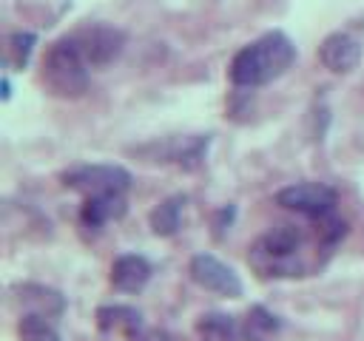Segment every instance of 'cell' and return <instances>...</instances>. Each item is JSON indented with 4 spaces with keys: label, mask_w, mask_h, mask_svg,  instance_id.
<instances>
[{
    "label": "cell",
    "mask_w": 364,
    "mask_h": 341,
    "mask_svg": "<svg viewBox=\"0 0 364 341\" xmlns=\"http://www.w3.org/2000/svg\"><path fill=\"white\" fill-rule=\"evenodd\" d=\"M196 335L199 341H236V324L230 315L208 313L196 321Z\"/></svg>",
    "instance_id": "cell-16"
},
{
    "label": "cell",
    "mask_w": 364,
    "mask_h": 341,
    "mask_svg": "<svg viewBox=\"0 0 364 341\" xmlns=\"http://www.w3.org/2000/svg\"><path fill=\"white\" fill-rule=\"evenodd\" d=\"M336 199H338L336 190L324 182H299V185H287L276 193V205L296 210L301 216H310V219L330 216L336 207Z\"/></svg>",
    "instance_id": "cell-6"
},
{
    "label": "cell",
    "mask_w": 364,
    "mask_h": 341,
    "mask_svg": "<svg viewBox=\"0 0 364 341\" xmlns=\"http://www.w3.org/2000/svg\"><path fill=\"white\" fill-rule=\"evenodd\" d=\"M318 60L336 74H347L361 63V40L350 31H333L318 45Z\"/></svg>",
    "instance_id": "cell-9"
},
{
    "label": "cell",
    "mask_w": 364,
    "mask_h": 341,
    "mask_svg": "<svg viewBox=\"0 0 364 341\" xmlns=\"http://www.w3.org/2000/svg\"><path fill=\"white\" fill-rule=\"evenodd\" d=\"M128 341H171V338H168V332H162V330H156V327L139 324L136 330L128 332Z\"/></svg>",
    "instance_id": "cell-19"
},
{
    "label": "cell",
    "mask_w": 364,
    "mask_h": 341,
    "mask_svg": "<svg viewBox=\"0 0 364 341\" xmlns=\"http://www.w3.org/2000/svg\"><path fill=\"white\" fill-rule=\"evenodd\" d=\"M17 293H20V296H17L20 304H26L28 313H34V315L51 318V315H60V313L65 310L63 296H60L57 290H51V287H43V284H23Z\"/></svg>",
    "instance_id": "cell-12"
},
{
    "label": "cell",
    "mask_w": 364,
    "mask_h": 341,
    "mask_svg": "<svg viewBox=\"0 0 364 341\" xmlns=\"http://www.w3.org/2000/svg\"><path fill=\"white\" fill-rule=\"evenodd\" d=\"M208 136H168V139H159V142H148L142 148H136L139 156H145L148 162H171V165H179L185 170H193L205 162V153H208Z\"/></svg>",
    "instance_id": "cell-5"
},
{
    "label": "cell",
    "mask_w": 364,
    "mask_h": 341,
    "mask_svg": "<svg viewBox=\"0 0 364 341\" xmlns=\"http://www.w3.org/2000/svg\"><path fill=\"white\" fill-rule=\"evenodd\" d=\"M122 213H125V196L122 193H105V196H88L82 210H80V219L85 227L94 230L111 219H119Z\"/></svg>",
    "instance_id": "cell-11"
},
{
    "label": "cell",
    "mask_w": 364,
    "mask_h": 341,
    "mask_svg": "<svg viewBox=\"0 0 364 341\" xmlns=\"http://www.w3.org/2000/svg\"><path fill=\"white\" fill-rule=\"evenodd\" d=\"M304 233L296 230L293 224H282L267 230L250 244L247 261L250 267L264 276V278H290V276H304L310 270L307 264V250H304Z\"/></svg>",
    "instance_id": "cell-2"
},
{
    "label": "cell",
    "mask_w": 364,
    "mask_h": 341,
    "mask_svg": "<svg viewBox=\"0 0 364 341\" xmlns=\"http://www.w3.org/2000/svg\"><path fill=\"white\" fill-rule=\"evenodd\" d=\"M74 43L80 45L82 57L88 60L91 68L97 65H108L125 45V34L108 23H91V26H82L80 31L71 34Z\"/></svg>",
    "instance_id": "cell-7"
},
{
    "label": "cell",
    "mask_w": 364,
    "mask_h": 341,
    "mask_svg": "<svg viewBox=\"0 0 364 341\" xmlns=\"http://www.w3.org/2000/svg\"><path fill=\"white\" fill-rule=\"evenodd\" d=\"M182 207H185V196H168L162 205L151 210V230L156 236H173L182 222Z\"/></svg>",
    "instance_id": "cell-13"
},
{
    "label": "cell",
    "mask_w": 364,
    "mask_h": 341,
    "mask_svg": "<svg viewBox=\"0 0 364 341\" xmlns=\"http://www.w3.org/2000/svg\"><path fill=\"white\" fill-rule=\"evenodd\" d=\"M20 341H60V332L54 330V324L46 318V315H34V313H26L20 318Z\"/></svg>",
    "instance_id": "cell-17"
},
{
    "label": "cell",
    "mask_w": 364,
    "mask_h": 341,
    "mask_svg": "<svg viewBox=\"0 0 364 341\" xmlns=\"http://www.w3.org/2000/svg\"><path fill=\"white\" fill-rule=\"evenodd\" d=\"M296 60V45L282 31H267L259 40L247 43L230 60V82L239 88L267 85L282 77Z\"/></svg>",
    "instance_id": "cell-1"
},
{
    "label": "cell",
    "mask_w": 364,
    "mask_h": 341,
    "mask_svg": "<svg viewBox=\"0 0 364 341\" xmlns=\"http://www.w3.org/2000/svg\"><path fill=\"white\" fill-rule=\"evenodd\" d=\"M34 43H37V37H34L31 31H14V34L9 37V45H6L9 63H11L14 68H23V65L28 63V57H31Z\"/></svg>",
    "instance_id": "cell-18"
},
{
    "label": "cell",
    "mask_w": 364,
    "mask_h": 341,
    "mask_svg": "<svg viewBox=\"0 0 364 341\" xmlns=\"http://www.w3.org/2000/svg\"><path fill=\"white\" fill-rule=\"evenodd\" d=\"M151 278V264L142 259V256H134V253H125L119 256L114 264H111V284L122 293H136L148 284Z\"/></svg>",
    "instance_id": "cell-10"
},
{
    "label": "cell",
    "mask_w": 364,
    "mask_h": 341,
    "mask_svg": "<svg viewBox=\"0 0 364 341\" xmlns=\"http://www.w3.org/2000/svg\"><path fill=\"white\" fill-rule=\"evenodd\" d=\"M97 324H100V330H122V332L128 335L131 330H136V327L142 324V315H139L134 307L114 304V307H100Z\"/></svg>",
    "instance_id": "cell-15"
},
{
    "label": "cell",
    "mask_w": 364,
    "mask_h": 341,
    "mask_svg": "<svg viewBox=\"0 0 364 341\" xmlns=\"http://www.w3.org/2000/svg\"><path fill=\"white\" fill-rule=\"evenodd\" d=\"M63 185L71 190H80L88 196H105V193H122L131 188V173L119 165H77L63 173Z\"/></svg>",
    "instance_id": "cell-4"
},
{
    "label": "cell",
    "mask_w": 364,
    "mask_h": 341,
    "mask_svg": "<svg viewBox=\"0 0 364 341\" xmlns=\"http://www.w3.org/2000/svg\"><path fill=\"white\" fill-rule=\"evenodd\" d=\"M279 330H282V321L273 313H267L264 307H253L247 313L242 335H245V341H273V335Z\"/></svg>",
    "instance_id": "cell-14"
},
{
    "label": "cell",
    "mask_w": 364,
    "mask_h": 341,
    "mask_svg": "<svg viewBox=\"0 0 364 341\" xmlns=\"http://www.w3.org/2000/svg\"><path fill=\"white\" fill-rule=\"evenodd\" d=\"M191 278L199 287L210 290V293H219V296H228V298L242 296L239 276L210 253H199V256L191 259Z\"/></svg>",
    "instance_id": "cell-8"
},
{
    "label": "cell",
    "mask_w": 364,
    "mask_h": 341,
    "mask_svg": "<svg viewBox=\"0 0 364 341\" xmlns=\"http://www.w3.org/2000/svg\"><path fill=\"white\" fill-rule=\"evenodd\" d=\"M88 68H91L88 60L82 57L80 45L68 34L48 45L43 57V82L48 85L51 94L74 99V97H82L88 88Z\"/></svg>",
    "instance_id": "cell-3"
}]
</instances>
